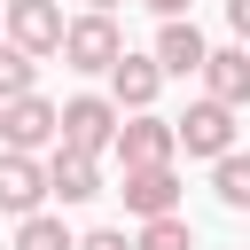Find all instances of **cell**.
Masks as SVG:
<instances>
[{
	"mask_svg": "<svg viewBox=\"0 0 250 250\" xmlns=\"http://www.w3.org/2000/svg\"><path fill=\"white\" fill-rule=\"evenodd\" d=\"M55 141H62V109H55V102H39V94L0 102V148L39 156V148H55Z\"/></svg>",
	"mask_w": 250,
	"mask_h": 250,
	"instance_id": "cell-1",
	"label": "cell"
},
{
	"mask_svg": "<svg viewBox=\"0 0 250 250\" xmlns=\"http://www.w3.org/2000/svg\"><path fill=\"white\" fill-rule=\"evenodd\" d=\"M117 125H125V109H117L109 94H78V102H62V148H78V156L117 148Z\"/></svg>",
	"mask_w": 250,
	"mask_h": 250,
	"instance_id": "cell-2",
	"label": "cell"
},
{
	"mask_svg": "<svg viewBox=\"0 0 250 250\" xmlns=\"http://www.w3.org/2000/svg\"><path fill=\"white\" fill-rule=\"evenodd\" d=\"M180 125V148L188 156H227L234 148V102H219V94H203V102H188V117H172Z\"/></svg>",
	"mask_w": 250,
	"mask_h": 250,
	"instance_id": "cell-3",
	"label": "cell"
},
{
	"mask_svg": "<svg viewBox=\"0 0 250 250\" xmlns=\"http://www.w3.org/2000/svg\"><path fill=\"white\" fill-rule=\"evenodd\" d=\"M117 55H125V39H117L109 8H86V16L62 31V62H70V70H109Z\"/></svg>",
	"mask_w": 250,
	"mask_h": 250,
	"instance_id": "cell-4",
	"label": "cell"
},
{
	"mask_svg": "<svg viewBox=\"0 0 250 250\" xmlns=\"http://www.w3.org/2000/svg\"><path fill=\"white\" fill-rule=\"evenodd\" d=\"M47 195H55V188H47V164L23 156V148H0V211H8V219H31Z\"/></svg>",
	"mask_w": 250,
	"mask_h": 250,
	"instance_id": "cell-5",
	"label": "cell"
},
{
	"mask_svg": "<svg viewBox=\"0 0 250 250\" xmlns=\"http://www.w3.org/2000/svg\"><path fill=\"white\" fill-rule=\"evenodd\" d=\"M180 156V125H164V117H148V109H133V125H117V164L133 172V164H172Z\"/></svg>",
	"mask_w": 250,
	"mask_h": 250,
	"instance_id": "cell-6",
	"label": "cell"
},
{
	"mask_svg": "<svg viewBox=\"0 0 250 250\" xmlns=\"http://www.w3.org/2000/svg\"><path fill=\"white\" fill-rule=\"evenodd\" d=\"M62 8L55 0H8V39L16 47H31V55H62Z\"/></svg>",
	"mask_w": 250,
	"mask_h": 250,
	"instance_id": "cell-7",
	"label": "cell"
},
{
	"mask_svg": "<svg viewBox=\"0 0 250 250\" xmlns=\"http://www.w3.org/2000/svg\"><path fill=\"white\" fill-rule=\"evenodd\" d=\"M156 62H164V78H203L211 47H203L195 16H164V31H156Z\"/></svg>",
	"mask_w": 250,
	"mask_h": 250,
	"instance_id": "cell-8",
	"label": "cell"
},
{
	"mask_svg": "<svg viewBox=\"0 0 250 250\" xmlns=\"http://www.w3.org/2000/svg\"><path fill=\"white\" fill-rule=\"evenodd\" d=\"M117 195H125V211H141V219H164V211H180V172H172V164H133Z\"/></svg>",
	"mask_w": 250,
	"mask_h": 250,
	"instance_id": "cell-9",
	"label": "cell"
},
{
	"mask_svg": "<svg viewBox=\"0 0 250 250\" xmlns=\"http://www.w3.org/2000/svg\"><path fill=\"white\" fill-rule=\"evenodd\" d=\"M47 188H55L62 203H94V195H109V188H102V164L78 156V148H62V141L47 148Z\"/></svg>",
	"mask_w": 250,
	"mask_h": 250,
	"instance_id": "cell-10",
	"label": "cell"
},
{
	"mask_svg": "<svg viewBox=\"0 0 250 250\" xmlns=\"http://www.w3.org/2000/svg\"><path fill=\"white\" fill-rule=\"evenodd\" d=\"M156 86H164V62H156V55H117V62H109V102H117V109H148Z\"/></svg>",
	"mask_w": 250,
	"mask_h": 250,
	"instance_id": "cell-11",
	"label": "cell"
},
{
	"mask_svg": "<svg viewBox=\"0 0 250 250\" xmlns=\"http://www.w3.org/2000/svg\"><path fill=\"white\" fill-rule=\"evenodd\" d=\"M203 94H219V102H250V47H211V62H203Z\"/></svg>",
	"mask_w": 250,
	"mask_h": 250,
	"instance_id": "cell-12",
	"label": "cell"
},
{
	"mask_svg": "<svg viewBox=\"0 0 250 250\" xmlns=\"http://www.w3.org/2000/svg\"><path fill=\"white\" fill-rule=\"evenodd\" d=\"M211 188H219V203H227V211H250V156H242V148H227V156L211 164Z\"/></svg>",
	"mask_w": 250,
	"mask_h": 250,
	"instance_id": "cell-13",
	"label": "cell"
},
{
	"mask_svg": "<svg viewBox=\"0 0 250 250\" xmlns=\"http://www.w3.org/2000/svg\"><path fill=\"white\" fill-rule=\"evenodd\" d=\"M16 250H78V234H70L62 219L31 211V219H16Z\"/></svg>",
	"mask_w": 250,
	"mask_h": 250,
	"instance_id": "cell-14",
	"label": "cell"
},
{
	"mask_svg": "<svg viewBox=\"0 0 250 250\" xmlns=\"http://www.w3.org/2000/svg\"><path fill=\"white\" fill-rule=\"evenodd\" d=\"M31 78H39V55H31V47H16V39H0V102L31 94Z\"/></svg>",
	"mask_w": 250,
	"mask_h": 250,
	"instance_id": "cell-15",
	"label": "cell"
},
{
	"mask_svg": "<svg viewBox=\"0 0 250 250\" xmlns=\"http://www.w3.org/2000/svg\"><path fill=\"white\" fill-rule=\"evenodd\" d=\"M133 250H195V234H188V219H180V211H164V219H141Z\"/></svg>",
	"mask_w": 250,
	"mask_h": 250,
	"instance_id": "cell-16",
	"label": "cell"
},
{
	"mask_svg": "<svg viewBox=\"0 0 250 250\" xmlns=\"http://www.w3.org/2000/svg\"><path fill=\"white\" fill-rule=\"evenodd\" d=\"M78 250H133V242H125L117 227H94V234H78Z\"/></svg>",
	"mask_w": 250,
	"mask_h": 250,
	"instance_id": "cell-17",
	"label": "cell"
},
{
	"mask_svg": "<svg viewBox=\"0 0 250 250\" xmlns=\"http://www.w3.org/2000/svg\"><path fill=\"white\" fill-rule=\"evenodd\" d=\"M227 23H234V39L250 47V0H227Z\"/></svg>",
	"mask_w": 250,
	"mask_h": 250,
	"instance_id": "cell-18",
	"label": "cell"
},
{
	"mask_svg": "<svg viewBox=\"0 0 250 250\" xmlns=\"http://www.w3.org/2000/svg\"><path fill=\"white\" fill-rule=\"evenodd\" d=\"M148 8H156V16H188L195 0H148Z\"/></svg>",
	"mask_w": 250,
	"mask_h": 250,
	"instance_id": "cell-19",
	"label": "cell"
},
{
	"mask_svg": "<svg viewBox=\"0 0 250 250\" xmlns=\"http://www.w3.org/2000/svg\"><path fill=\"white\" fill-rule=\"evenodd\" d=\"M86 8H117V0H86Z\"/></svg>",
	"mask_w": 250,
	"mask_h": 250,
	"instance_id": "cell-20",
	"label": "cell"
},
{
	"mask_svg": "<svg viewBox=\"0 0 250 250\" xmlns=\"http://www.w3.org/2000/svg\"><path fill=\"white\" fill-rule=\"evenodd\" d=\"M0 23H8V8H0Z\"/></svg>",
	"mask_w": 250,
	"mask_h": 250,
	"instance_id": "cell-21",
	"label": "cell"
}]
</instances>
